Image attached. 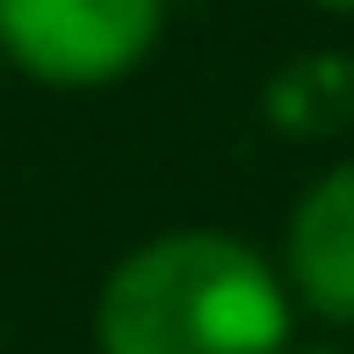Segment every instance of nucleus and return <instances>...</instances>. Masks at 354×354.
<instances>
[{"instance_id":"39448f33","label":"nucleus","mask_w":354,"mask_h":354,"mask_svg":"<svg viewBox=\"0 0 354 354\" xmlns=\"http://www.w3.org/2000/svg\"><path fill=\"white\" fill-rule=\"evenodd\" d=\"M311 8H326V15H354V0H311Z\"/></svg>"},{"instance_id":"20e7f679","label":"nucleus","mask_w":354,"mask_h":354,"mask_svg":"<svg viewBox=\"0 0 354 354\" xmlns=\"http://www.w3.org/2000/svg\"><path fill=\"white\" fill-rule=\"evenodd\" d=\"M282 354H347V347H333V340H304V347H297V340H289Z\"/></svg>"},{"instance_id":"f257e3e1","label":"nucleus","mask_w":354,"mask_h":354,"mask_svg":"<svg viewBox=\"0 0 354 354\" xmlns=\"http://www.w3.org/2000/svg\"><path fill=\"white\" fill-rule=\"evenodd\" d=\"M289 282L232 232H159L109 268L94 297L102 354H282Z\"/></svg>"},{"instance_id":"7ed1b4c3","label":"nucleus","mask_w":354,"mask_h":354,"mask_svg":"<svg viewBox=\"0 0 354 354\" xmlns=\"http://www.w3.org/2000/svg\"><path fill=\"white\" fill-rule=\"evenodd\" d=\"M282 282L289 304H304L326 326H354V159L326 167L297 196L282 232Z\"/></svg>"},{"instance_id":"f03ea898","label":"nucleus","mask_w":354,"mask_h":354,"mask_svg":"<svg viewBox=\"0 0 354 354\" xmlns=\"http://www.w3.org/2000/svg\"><path fill=\"white\" fill-rule=\"evenodd\" d=\"M167 29V0H0V66L44 87H109L138 73Z\"/></svg>"}]
</instances>
